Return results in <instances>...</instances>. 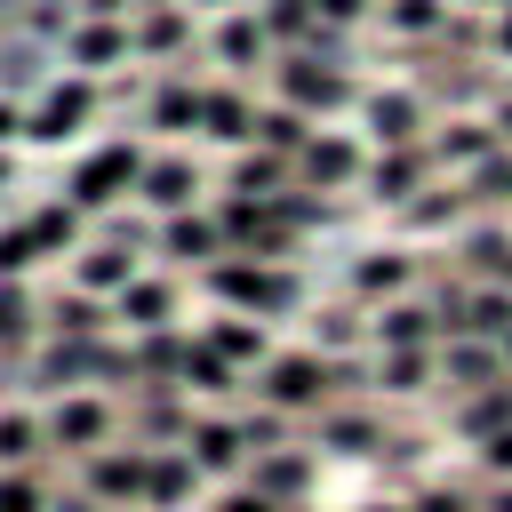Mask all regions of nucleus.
Wrapping results in <instances>:
<instances>
[{"instance_id":"obj_53","label":"nucleus","mask_w":512,"mask_h":512,"mask_svg":"<svg viewBox=\"0 0 512 512\" xmlns=\"http://www.w3.org/2000/svg\"><path fill=\"white\" fill-rule=\"evenodd\" d=\"M136 0H80V16H128Z\"/></svg>"},{"instance_id":"obj_58","label":"nucleus","mask_w":512,"mask_h":512,"mask_svg":"<svg viewBox=\"0 0 512 512\" xmlns=\"http://www.w3.org/2000/svg\"><path fill=\"white\" fill-rule=\"evenodd\" d=\"M0 184H8V152H0Z\"/></svg>"},{"instance_id":"obj_59","label":"nucleus","mask_w":512,"mask_h":512,"mask_svg":"<svg viewBox=\"0 0 512 512\" xmlns=\"http://www.w3.org/2000/svg\"><path fill=\"white\" fill-rule=\"evenodd\" d=\"M504 208H512V176H504Z\"/></svg>"},{"instance_id":"obj_18","label":"nucleus","mask_w":512,"mask_h":512,"mask_svg":"<svg viewBox=\"0 0 512 512\" xmlns=\"http://www.w3.org/2000/svg\"><path fill=\"white\" fill-rule=\"evenodd\" d=\"M224 256V232H216V208H184V216H160V264L168 272H200Z\"/></svg>"},{"instance_id":"obj_44","label":"nucleus","mask_w":512,"mask_h":512,"mask_svg":"<svg viewBox=\"0 0 512 512\" xmlns=\"http://www.w3.org/2000/svg\"><path fill=\"white\" fill-rule=\"evenodd\" d=\"M408 512H480V488L472 480H424V488H408Z\"/></svg>"},{"instance_id":"obj_27","label":"nucleus","mask_w":512,"mask_h":512,"mask_svg":"<svg viewBox=\"0 0 512 512\" xmlns=\"http://www.w3.org/2000/svg\"><path fill=\"white\" fill-rule=\"evenodd\" d=\"M424 392H440V344L376 352V400H424Z\"/></svg>"},{"instance_id":"obj_33","label":"nucleus","mask_w":512,"mask_h":512,"mask_svg":"<svg viewBox=\"0 0 512 512\" xmlns=\"http://www.w3.org/2000/svg\"><path fill=\"white\" fill-rule=\"evenodd\" d=\"M192 48V8L184 0H160V8H136V56L144 64H168Z\"/></svg>"},{"instance_id":"obj_36","label":"nucleus","mask_w":512,"mask_h":512,"mask_svg":"<svg viewBox=\"0 0 512 512\" xmlns=\"http://www.w3.org/2000/svg\"><path fill=\"white\" fill-rule=\"evenodd\" d=\"M32 344H40V296H32V280H0V368Z\"/></svg>"},{"instance_id":"obj_45","label":"nucleus","mask_w":512,"mask_h":512,"mask_svg":"<svg viewBox=\"0 0 512 512\" xmlns=\"http://www.w3.org/2000/svg\"><path fill=\"white\" fill-rule=\"evenodd\" d=\"M40 272V248H32V224H0V280H32Z\"/></svg>"},{"instance_id":"obj_43","label":"nucleus","mask_w":512,"mask_h":512,"mask_svg":"<svg viewBox=\"0 0 512 512\" xmlns=\"http://www.w3.org/2000/svg\"><path fill=\"white\" fill-rule=\"evenodd\" d=\"M48 496H56V480H48L40 464H24V472H0V512H48Z\"/></svg>"},{"instance_id":"obj_47","label":"nucleus","mask_w":512,"mask_h":512,"mask_svg":"<svg viewBox=\"0 0 512 512\" xmlns=\"http://www.w3.org/2000/svg\"><path fill=\"white\" fill-rule=\"evenodd\" d=\"M208 512H296V504H272V496H256V488H240V480H232V488H216V496H208Z\"/></svg>"},{"instance_id":"obj_4","label":"nucleus","mask_w":512,"mask_h":512,"mask_svg":"<svg viewBox=\"0 0 512 512\" xmlns=\"http://www.w3.org/2000/svg\"><path fill=\"white\" fill-rule=\"evenodd\" d=\"M136 176H144V144H136V136H104L96 152H80V160H72L64 200H72L80 216H104V208L136 200Z\"/></svg>"},{"instance_id":"obj_21","label":"nucleus","mask_w":512,"mask_h":512,"mask_svg":"<svg viewBox=\"0 0 512 512\" xmlns=\"http://www.w3.org/2000/svg\"><path fill=\"white\" fill-rule=\"evenodd\" d=\"M424 144H432V160H440V168H456V176L504 152V136H496V120H480V112H448V120H440V128H432Z\"/></svg>"},{"instance_id":"obj_3","label":"nucleus","mask_w":512,"mask_h":512,"mask_svg":"<svg viewBox=\"0 0 512 512\" xmlns=\"http://www.w3.org/2000/svg\"><path fill=\"white\" fill-rule=\"evenodd\" d=\"M48 448L56 456H88V448H112V440H128V408H120V392H96V384H80V392H56L48 400Z\"/></svg>"},{"instance_id":"obj_10","label":"nucleus","mask_w":512,"mask_h":512,"mask_svg":"<svg viewBox=\"0 0 512 512\" xmlns=\"http://www.w3.org/2000/svg\"><path fill=\"white\" fill-rule=\"evenodd\" d=\"M144 480H152V448H136V440H112V448H88V456H80V488H88L104 512L144 504Z\"/></svg>"},{"instance_id":"obj_14","label":"nucleus","mask_w":512,"mask_h":512,"mask_svg":"<svg viewBox=\"0 0 512 512\" xmlns=\"http://www.w3.org/2000/svg\"><path fill=\"white\" fill-rule=\"evenodd\" d=\"M432 144H384V152H368V176H360V192L376 200V208H400V200H416L424 184H432Z\"/></svg>"},{"instance_id":"obj_49","label":"nucleus","mask_w":512,"mask_h":512,"mask_svg":"<svg viewBox=\"0 0 512 512\" xmlns=\"http://www.w3.org/2000/svg\"><path fill=\"white\" fill-rule=\"evenodd\" d=\"M48 512H104V504H96V496L72 480V488H56V496H48Z\"/></svg>"},{"instance_id":"obj_54","label":"nucleus","mask_w":512,"mask_h":512,"mask_svg":"<svg viewBox=\"0 0 512 512\" xmlns=\"http://www.w3.org/2000/svg\"><path fill=\"white\" fill-rule=\"evenodd\" d=\"M488 120H496V136L512 144V96H496V112H488Z\"/></svg>"},{"instance_id":"obj_57","label":"nucleus","mask_w":512,"mask_h":512,"mask_svg":"<svg viewBox=\"0 0 512 512\" xmlns=\"http://www.w3.org/2000/svg\"><path fill=\"white\" fill-rule=\"evenodd\" d=\"M456 8H504V0H456Z\"/></svg>"},{"instance_id":"obj_1","label":"nucleus","mask_w":512,"mask_h":512,"mask_svg":"<svg viewBox=\"0 0 512 512\" xmlns=\"http://www.w3.org/2000/svg\"><path fill=\"white\" fill-rule=\"evenodd\" d=\"M192 288H200L216 312H248V320H288V312L312 304L304 264H264V256H232V248H224L216 264H200Z\"/></svg>"},{"instance_id":"obj_48","label":"nucleus","mask_w":512,"mask_h":512,"mask_svg":"<svg viewBox=\"0 0 512 512\" xmlns=\"http://www.w3.org/2000/svg\"><path fill=\"white\" fill-rule=\"evenodd\" d=\"M312 8H320V24H336V32H344V24H360L376 0H312Z\"/></svg>"},{"instance_id":"obj_24","label":"nucleus","mask_w":512,"mask_h":512,"mask_svg":"<svg viewBox=\"0 0 512 512\" xmlns=\"http://www.w3.org/2000/svg\"><path fill=\"white\" fill-rule=\"evenodd\" d=\"M304 344L312 352H376L368 344V304H352V296H328V304H304Z\"/></svg>"},{"instance_id":"obj_26","label":"nucleus","mask_w":512,"mask_h":512,"mask_svg":"<svg viewBox=\"0 0 512 512\" xmlns=\"http://www.w3.org/2000/svg\"><path fill=\"white\" fill-rule=\"evenodd\" d=\"M200 344H208L216 360H232L240 376H256V368L272 360V320H248V312H216V320L200 328Z\"/></svg>"},{"instance_id":"obj_41","label":"nucleus","mask_w":512,"mask_h":512,"mask_svg":"<svg viewBox=\"0 0 512 512\" xmlns=\"http://www.w3.org/2000/svg\"><path fill=\"white\" fill-rule=\"evenodd\" d=\"M48 456V424L32 408H0V472H24Z\"/></svg>"},{"instance_id":"obj_15","label":"nucleus","mask_w":512,"mask_h":512,"mask_svg":"<svg viewBox=\"0 0 512 512\" xmlns=\"http://www.w3.org/2000/svg\"><path fill=\"white\" fill-rule=\"evenodd\" d=\"M128 56H136V24H120V16H80V24H72V40H64V64H72L80 80L120 72Z\"/></svg>"},{"instance_id":"obj_60","label":"nucleus","mask_w":512,"mask_h":512,"mask_svg":"<svg viewBox=\"0 0 512 512\" xmlns=\"http://www.w3.org/2000/svg\"><path fill=\"white\" fill-rule=\"evenodd\" d=\"M504 360H512V328H504Z\"/></svg>"},{"instance_id":"obj_23","label":"nucleus","mask_w":512,"mask_h":512,"mask_svg":"<svg viewBox=\"0 0 512 512\" xmlns=\"http://www.w3.org/2000/svg\"><path fill=\"white\" fill-rule=\"evenodd\" d=\"M368 344H376V352H400V344H440V312H432V296L416 288V296L376 304V312H368Z\"/></svg>"},{"instance_id":"obj_34","label":"nucleus","mask_w":512,"mask_h":512,"mask_svg":"<svg viewBox=\"0 0 512 512\" xmlns=\"http://www.w3.org/2000/svg\"><path fill=\"white\" fill-rule=\"evenodd\" d=\"M200 96H208V88H192V80H152L144 128H152V136H200Z\"/></svg>"},{"instance_id":"obj_32","label":"nucleus","mask_w":512,"mask_h":512,"mask_svg":"<svg viewBox=\"0 0 512 512\" xmlns=\"http://www.w3.org/2000/svg\"><path fill=\"white\" fill-rule=\"evenodd\" d=\"M392 216H400V232H464V224H472V192H464V184H424V192L400 200Z\"/></svg>"},{"instance_id":"obj_20","label":"nucleus","mask_w":512,"mask_h":512,"mask_svg":"<svg viewBox=\"0 0 512 512\" xmlns=\"http://www.w3.org/2000/svg\"><path fill=\"white\" fill-rule=\"evenodd\" d=\"M360 128L376 136V152L384 144H424V96L416 88H368L360 96Z\"/></svg>"},{"instance_id":"obj_29","label":"nucleus","mask_w":512,"mask_h":512,"mask_svg":"<svg viewBox=\"0 0 512 512\" xmlns=\"http://www.w3.org/2000/svg\"><path fill=\"white\" fill-rule=\"evenodd\" d=\"M200 144L248 152V144H256V96H248V88H208V96H200Z\"/></svg>"},{"instance_id":"obj_42","label":"nucleus","mask_w":512,"mask_h":512,"mask_svg":"<svg viewBox=\"0 0 512 512\" xmlns=\"http://www.w3.org/2000/svg\"><path fill=\"white\" fill-rule=\"evenodd\" d=\"M376 16H384L400 40H440V24H448V0H376Z\"/></svg>"},{"instance_id":"obj_50","label":"nucleus","mask_w":512,"mask_h":512,"mask_svg":"<svg viewBox=\"0 0 512 512\" xmlns=\"http://www.w3.org/2000/svg\"><path fill=\"white\" fill-rule=\"evenodd\" d=\"M16 136H24V104H8V96H0V152H8Z\"/></svg>"},{"instance_id":"obj_8","label":"nucleus","mask_w":512,"mask_h":512,"mask_svg":"<svg viewBox=\"0 0 512 512\" xmlns=\"http://www.w3.org/2000/svg\"><path fill=\"white\" fill-rule=\"evenodd\" d=\"M200 192H208V168H200L184 144H160V152H144L136 208H152V216H184V208H200Z\"/></svg>"},{"instance_id":"obj_37","label":"nucleus","mask_w":512,"mask_h":512,"mask_svg":"<svg viewBox=\"0 0 512 512\" xmlns=\"http://www.w3.org/2000/svg\"><path fill=\"white\" fill-rule=\"evenodd\" d=\"M312 136H320V120H312V112H296V104H280V96H272V104H256V152L296 160Z\"/></svg>"},{"instance_id":"obj_55","label":"nucleus","mask_w":512,"mask_h":512,"mask_svg":"<svg viewBox=\"0 0 512 512\" xmlns=\"http://www.w3.org/2000/svg\"><path fill=\"white\" fill-rule=\"evenodd\" d=\"M360 512H408V496H376V504H360Z\"/></svg>"},{"instance_id":"obj_40","label":"nucleus","mask_w":512,"mask_h":512,"mask_svg":"<svg viewBox=\"0 0 512 512\" xmlns=\"http://www.w3.org/2000/svg\"><path fill=\"white\" fill-rule=\"evenodd\" d=\"M184 360H192V328H184V320H168V328H144V336H136V368H144V384H176V376H184Z\"/></svg>"},{"instance_id":"obj_22","label":"nucleus","mask_w":512,"mask_h":512,"mask_svg":"<svg viewBox=\"0 0 512 512\" xmlns=\"http://www.w3.org/2000/svg\"><path fill=\"white\" fill-rule=\"evenodd\" d=\"M40 336H112V296H88V288H48L40 296Z\"/></svg>"},{"instance_id":"obj_51","label":"nucleus","mask_w":512,"mask_h":512,"mask_svg":"<svg viewBox=\"0 0 512 512\" xmlns=\"http://www.w3.org/2000/svg\"><path fill=\"white\" fill-rule=\"evenodd\" d=\"M488 48L512 64V8H496V24H488Z\"/></svg>"},{"instance_id":"obj_39","label":"nucleus","mask_w":512,"mask_h":512,"mask_svg":"<svg viewBox=\"0 0 512 512\" xmlns=\"http://www.w3.org/2000/svg\"><path fill=\"white\" fill-rule=\"evenodd\" d=\"M24 224H32V248H40V264H48V256H80V240H88V216H80L72 200H40Z\"/></svg>"},{"instance_id":"obj_9","label":"nucleus","mask_w":512,"mask_h":512,"mask_svg":"<svg viewBox=\"0 0 512 512\" xmlns=\"http://www.w3.org/2000/svg\"><path fill=\"white\" fill-rule=\"evenodd\" d=\"M192 424H200V400L184 384H136L128 392V440L136 448H184Z\"/></svg>"},{"instance_id":"obj_56","label":"nucleus","mask_w":512,"mask_h":512,"mask_svg":"<svg viewBox=\"0 0 512 512\" xmlns=\"http://www.w3.org/2000/svg\"><path fill=\"white\" fill-rule=\"evenodd\" d=\"M192 8H208V16H224V8H248V0H192Z\"/></svg>"},{"instance_id":"obj_17","label":"nucleus","mask_w":512,"mask_h":512,"mask_svg":"<svg viewBox=\"0 0 512 512\" xmlns=\"http://www.w3.org/2000/svg\"><path fill=\"white\" fill-rule=\"evenodd\" d=\"M512 376V360H504V344H488V336H448L440 344V392L456 400V392H488V384H504Z\"/></svg>"},{"instance_id":"obj_25","label":"nucleus","mask_w":512,"mask_h":512,"mask_svg":"<svg viewBox=\"0 0 512 512\" xmlns=\"http://www.w3.org/2000/svg\"><path fill=\"white\" fill-rule=\"evenodd\" d=\"M240 488H256V496H272V504H304L312 496V448H264V456H248V472H240Z\"/></svg>"},{"instance_id":"obj_2","label":"nucleus","mask_w":512,"mask_h":512,"mask_svg":"<svg viewBox=\"0 0 512 512\" xmlns=\"http://www.w3.org/2000/svg\"><path fill=\"white\" fill-rule=\"evenodd\" d=\"M248 400H264V408L312 424V416L336 400V384H328V352H312V344H272V360L248 376Z\"/></svg>"},{"instance_id":"obj_16","label":"nucleus","mask_w":512,"mask_h":512,"mask_svg":"<svg viewBox=\"0 0 512 512\" xmlns=\"http://www.w3.org/2000/svg\"><path fill=\"white\" fill-rule=\"evenodd\" d=\"M368 176V152L352 144V136H336V128H320L304 152H296V184H312V192H352Z\"/></svg>"},{"instance_id":"obj_35","label":"nucleus","mask_w":512,"mask_h":512,"mask_svg":"<svg viewBox=\"0 0 512 512\" xmlns=\"http://www.w3.org/2000/svg\"><path fill=\"white\" fill-rule=\"evenodd\" d=\"M88 240L128 248V256H160V216H152V208H136V200H120V208L88 216Z\"/></svg>"},{"instance_id":"obj_6","label":"nucleus","mask_w":512,"mask_h":512,"mask_svg":"<svg viewBox=\"0 0 512 512\" xmlns=\"http://www.w3.org/2000/svg\"><path fill=\"white\" fill-rule=\"evenodd\" d=\"M304 440H312V456H344V464H368V456H384L392 424H384V408H376V400H328V408L304 424Z\"/></svg>"},{"instance_id":"obj_46","label":"nucleus","mask_w":512,"mask_h":512,"mask_svg":"<svg viewBox=\"0 0 512 512\" xmlns=\"http://www.w3.org/2000/svg\"><path fill=\"white\" fill-rule=\"evenodd\" d=\"M472 464H480V480H512V424H504L496 440H480V448H472Z\"/></svg>"},{"instance_id":"obj_31","label":"nucleus","mask_w":512,"mask_h":512,"mask_svg":"<svg viewBox=\"0 0 512 512\" xmlns=\"http://www.w3.org/2000/svg\"><path fill=\"white\" fill-rule=\"evenodd\" d=\"M504 424H512V376H504V384H488V392H456V400H448V432H456L464 448L496 440Z\"/></svg>"},{"instance_id":"obj_52","label":"nucleus","mask_w":512,"mask_h":512,"mask_svg":"<svg viewBox=\"0 0 512 512\" xmlns=\"http://www.w3.org/2000/svg\"><path fill=\"white\" fill-rule=\"evenodd\" d=\"M480 512H512V480H488L480 488Z\"/></svg>"},{"instance_id":"obj_28","label":"nucleus","mask_w":512,"mask_h":512,"mask_svg":"<svg viewBox=\"0 0 512 512\" xmlns=\"http://www.w3.org/2000/svg\"><path fill=\"white\" fill-rule=\"evenodd\" d=\"M208 504V480L184 448H152V480H144V512H192Z\"/></svg>"},{"instance_id":"obj_7","label":"nucleus","mask_w":512,"mask_h":512,"mask_svg":"<svg viewBox=\"0 0 512 512\" xmlns=\"http://www.w3.org/2000/svg\"><path fill=\"white\" fill-rule=\"evenodd\" d=\"M424 288V256L416 248H400V240H384V248H360L352 264H344V296L352 304H392V296H416Z\"/></svg>"},{"instance_id":"obj_11","label":"nucleus","mask_w":512,"mask_h":512,"mask_svg":"<svg viewBox=\"0 0 512 512\" xmlns=\"http://www.w3.org/2000/svg\"><path fill=\"white\" fill-rule=\"evenodd\" d=\"M168 320H184V280H176L168 264H144V272L112 296V328H120V336H144V328H168Z\"/></svg>"},{"instance_id":"obj_30","label":"nucleus","mask_w":512,"mask_h":512,"mask_svg":"<svg viewBox=\"0 0 512 512\" xmlns=\"http://www.w3.org/2000/svg\"><path fill=\"white\" fill-rule=\"evenodd\" d=\"M136 272H144V256L104 248V240H80V256H64V280H72V288H88V296H120Z\"/></svg>"},{"instance_id":"obj_5","label":"nucleus","mask_w":512,"mask_h":512,"mask_svg":"<svg viewBox=\"0 0 512 512\" xmlns=\"http://www.w3.org/2000/svg\"><path fill=\"white\" fill-rule=\"evenodd\" d=\"M264 72H272V96H280V104H296V112H312V120H328V112H344V104L360 96V80H352L344 64L304 56V48H280Z\"/></svg>"},{"instance_id":"obj_13","label":"nucleus","mask_w":512,"mask_h":512,"mask_svg":"<svg viewBox=\"0 0 512 512\" xmlns=\"http://www.w3.org/2000/svg\"><path fill=\"white\" fill-rule=\"evenodd\" d=\"M96 104H104V96H96V80H80V72H72V80H56V88L24 112V144H64V136H80V128L96 120Z\"/></svg>"},{"instance_id":"obj_12","label":"nucleus","mask_w":512,"mask_h":512,"mask_svg":"<svg viewBox=\"0 0 512 512\" xmlns=\"http://www.w3.org/2000/svg\"><path fill=\"white\" fill-rule=\"evenodd\" d=\"M184 456L200 464L208 488H232V480L248 472V432H240V416H232V408H200V424L184 432Z\"/></svg>"},{"instance_id":"obj_19","label":"nucleus","mask_w":512,"mask_h":512,"mask_svg":"<svg viewBox=\"0 0 512 512\" xmlns=\"http://www.w3.org/2000/svg\"><path fill=\"white\" fill-rule=\"evenodd\" d=\"M208 56H216L224 72H264V56H272L264 16H256V8H224V16L208 24Z\"/></svg>"},{"instance_id":"obj_38","label":"nucleus","mask_w":512,"mask_h":512,"mask_svg":"<svg viewBox=\"0 0 512 512\" xmlns=\"http://www.w3.org/2000/svg\"><path fill=\"white\" fill-rule=\"evenodd\" d=\"M296 184V160H280V152H232V176H224V192H248V200H280Z\"/></svg>"}]
</instances>
